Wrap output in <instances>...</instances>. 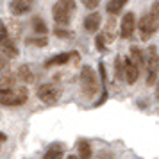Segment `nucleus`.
Here are the masks:
<instances>
[{
	"label": "nucleus",
	"mask_w": 159,
	"mask_h": 159,
	"mask_svg": "<svg viewBox=\"0 0 159 159\" xmlns=\"http://www.w3.org/2000/svg\"><path fill=\"white\" fill-rule=\"evenodd\" d=\"M138 29H139V36L143 41H148L159 30V0L152 2L150 9L141 16V20L138 23Z\"/></svg>",
	"instance_id": "f257e3e1"
},
{
	"label": "nucleus",
	"mask_w": 159,
	"mask_h": 159,
	"mask_svg": "<svg viewBox=\"0 0 159 159\" xmlns=\"http://www.w3.org/2000/svg\"><path fill=\"white\" fill-rule=\"evenodd\" d=\"M79 82H80V91L86 97L88 100H91L97 97V93L100 91V82H98V77L91 66H82L79 75Z\"/></svg>",
	"instance_id": "f03ea898"
},
{
	"label": "nucleus",
	"mask_w": 159,
	"mask_h": 159,
	"mask_svg": "<svg viewBox=\"0 0 159 159\" xmlns=\"http://www.w3.org/2000/svg\"><path fill=\"white\" fill-rule=\"evenodd\" d=\"M73 13H75V0H56V4L52 7L54 22L59 27H66L72 22Z\"/></svg>",
	"instance_id": "7ed1b4c3"
},
{
	"label": "nucleus",
	"mask_w": 159,
	"mask_h": 159,
	"mask_svg": "<svg viewBox=\"0 0 159 159\" xmlns=\"http://www.w3.org/2000/svg\"><path fill=\"white\" fill-rule=\"evenodd\" d=\"M147 86H154L157 82V73H159V52L157 47L150 45L148 50H147Z\"/></svg>",
	"instance_id": "20e7f679"
},
{
	"label": "nucleus",
	"mask_w": 159,
	"mask_h": 159,
	"mask_svg": "<svg viewBox=\"0 0 159 159\" xmlns=\"http://www.w3.org/2000/svg\"><path fill=\"white\" fill-rule=\"evenodd\" d=\"M0 54H4L9 59L18 57V47H16L11 32L2 20H0Z\"/></svg>",
	"instance_id": "39448f33"
},
{
	"label": "nucleus",
	"mask_w": 159,
	"mask_h": 159,
	"mask_svg": "<svg viewBox=\"0 0 159 159\" xmlns=\"http://www.w3.org/2000/svg\"><path fill=\"white\" fill-rule=\"evenodd\" d=\"M29 100V89L25 86H16L11 89L9 93L0 97V106H7V107H15V106H23Z\"/></svg>",
	"instance_id": "423d86ee"
},
{
	"label": "nucleus",
	"mask_w": 159,
	"mask_h": 159,
	"mask_svg": "<svg viewBox=\"0 0 159 159\" xmlns=\"http://www.w3.org/2000/svg\"><path fill=\"white\" fill-rule=\"evenodd\" d=\"M61 88L57 86V84H54V82H45V84H41V86L38 88V98L43 102V104H48V106H52V104H57L59 98H61Z\"/></svg>",
	"instance_id": "0eeeda50"
},
{
	"label": "nucleus",
	"mask_w": 159,
	"mask_h": 159,
	"mask_svg": "<svg viewBox=\"0 0 159 159\" xmlns=\"http://www.w3.org/2000/svg\"><path fill=\"white\" fill-rule=\"evenodd\" d=\"M134 29H136V15L129 11L127 15L122 18V23H120V36L123 39H129L132 34H134Z\"/></svg>",
	"instance_id": "6e6552de"
},
{
	"label": "nucleus",
	"mask_w": 159,
	"mask_h": 159,
	"mask_svg": "<svg viewBox=\"0 0 159 159\" xmlns=\"http://www.w3.org/2000/svg\"><path fill=\"white\" fill-rule=\"evenodd\" d=\"M16 79H18V77H16L15 73H11V72H6V73L0 75V97L9 93L11 89H15L16 88Z\"/></svg>",
	"instance_id": "1a4fd4ad"
},
{
	"label": "nucleus",
	"mask_w": 159,
	"mask_h": 159,
	"mask_svg": "<svg viewBox=\"0 0 159 159\" xmlns=\"http://www.w3.org/2000/svg\"><path fill=\"white\" fill-rule=\"evenodd\" d=\"M123 63H125V82H127V84H134V82L139 79V72H141V70L134 65V61L130 57L123 59Z\"/></svg>",
	"instance_id": "9d476101"
},
{
	"label": "nucleus",
	"mask_w": 159,
	"mask_h": 159,
	"mask_svg": "<svg viewBox=\"0 0 159 159\" xmlns=\"http://www.w3.org/2000/svg\"><path fill=\"white\" fill-rule=\"evenodd\" d=\"M32 4H34V0H13L9 4V9L15 16H22L32 9Z\"/></svg>",
	"instance_id": "9b49d317"
},
{
	"label": "nucleus",
	"mask_w": 159,
	"mask_h": 159,
	"mask_svg": "<svg viewBox=\"0 0 159 159\" xmlns=\"http://www.w3.org/2000/svg\"><path fill=\"white\" fill-rule=\"evenodd\" d=\"M100 23H102L100 13H89V15L84 18V29H86L88 32L95 34V32H98V29H100Z\"/></svg>",
	"instance_id": "f8f14e48"
},
{
	"label": "nucleus",
	"mask_w": 159,
	"mask_h": 159,
	"mask_svg": "<svg viewBox=\"0 0 159 159\" xmlns=\"http://www.w3.org/2000/svg\"><path fill=\"white\" fill-rule=\"evenodd\" d=\"M77 54L75 52H63V54H57V56H54V57H50L47 63H45V66L47 68H52V66H61V65H66L68 61L72 57H75Z\"/></svg>",
	"instance_id": "ddd939ff"
},
{
	"label": "nucleus",
	"mask_w": 159,
	"mask_h": 159,
	"mask_svg": "<svg viewBox=\"0 0 159 159\" xmlns=\"http://www.w3.org/2000/svg\"><path fill=\"white\" fill-rule=\"evenodd\" d=\"M129 57L134 61V65H136L139 70H143L145 65H147V54H143V50H141L139 47H130V56Z\"/></svg>",
	"instance_id": "4468645a"
},
{
	"label": "nucleus",
	"mask_w": 159,
	"mask_h": 159,
	"mask_svg": "<svg viewBox=\"0 0 159 159\" xmlns=\"http://www.w3.org/2000/svg\"><path fill=\"white\" fill-rule=\"evenodd\" d=\"M63 156H65V147L61 143H56L48 147V150L43 154V159H63Z\"/></svg>",
	"instance_id": "2eb2a0df"
},
{
	"label": "nucleus",
	"mask_w": 159,
	"mask_h": 159,
	"mask_svg": "<svg viewBox=\"0 0 159 159\" xmlns=\"http://www.w3.org/2000/svg\"><path fill=\"white\" fill-rule=\"evenodd\" d=\"M129 0H109L107 6H106V11H107L111 16H116L118 13H122V9L127 6Z\"/></svg>",
	"instance_id": "dca6fc26"
},
{
	"label": "nucleus",
	"mask_w": 159,
	"mask_h": 159,
	"mask_svg": "<svg viewBox=\"0 0 159 159\" xmlns=\"http://www.w3.org/2000/svg\"><path fill=\"white\" fill-rule=\"evenodd\" d=\"M16 77L22 80V82H25V84H30V82L34 80V73H32V68H30L29 65H22L20 68H18V73H16Z\"/></svg>",
	"instance_id": "f3484780"
},
{
	"label": "nucleus",
	"mask_w": 159,
	"mask_h": 159,
	"mask_svg": "<svg viewBox=\"0 0 159 159\" xmlns=\"http://www.w3.org/2000/svg\"><path fill=\"white\" fill-rule=\"evenodd\" d=\"M77 150H79V159H91V156H93L91 145L88 143L86 139H79L77 141Z\"/></svg>",
	"instance_id": "a211bd4d"
},
{
	"label": "nucleus",
	"mask_w": 159,
	"mask_h": 159,
	"mask_svg": "<svg viewBox=\"0 0 159 159\" xmlns=\"http://www.w3.org/2000/svg\"><path fill=\"white\" fill-rule=\"evenodd\" d=\"M115 27H116V20H115V16H111L107 20V23H106V27H104V32H102L107 43L115 39Z\"/></svg>",
	"instance_id": "6ab92c4d"
},
{
	"label": "nucleus",
	"mask_w": 159,
	"mask_h": 159,
	"mask_svg": "<svg viewBox=\"0 0 159 159\" xmlns=\"http://www.w3.org/2000/svg\"><path fill=\"white\" fill-rule=\"evenodd\" d=\"M115 75H116V79L125 80V63H123V59L120 56L115 59Z\"/></svg>",
	"instance_id": "aec40b11"
},
{
	"label": "nucleus",
	"mask_w": 159,
	"mask_h": 159,
	"mask_svg": "<svg viewBox=\"0 0 159 159\" xmlns=\"http://www.w3.org/2000/svg\"><path fill=\"white\" fill-rule=\"evenodd\" d=\"M32 29H34V32H36V34H45V32H47V23H45V20L43 18H39V16H34V18H32Z\"/></svg>",
	"instance_id": "412c9836"
},
{
	"label": "nucleus",
	"mask_w": 159,
	"mask_h": 159,
	"mask_svg": "<svg viewBox=\"0 0 159 159\" xmlns=\"http://www.w3.org/2000/svg\"><path fill=\"white\" fill-rule=\"evenodd\" d=\"M27 43L34 45V47H47V45H48V39L45 36H38V38H29Z\"/></svg>",
	"instance_id": "4be33fe9"
},
{
	"label": "nucleus",
	"mask_w": 159,
	"mask_h": 159,
	"mask_svg": "<svg viewBox=\"0 0 159 159\" xmlns=\"http://www.w3.org/2000/svg\"><path fill=\"white\" fill-rule=\"evenodd\" d=\"M54 34H56L57 38H73V32L65 30L63 27H56V29H54Z\"/></svg>",
	"instance_id": "5701e85b"
},
{
	"label": "nucleus",
	"mask_w": 159,
	"mask_h": 159,
	"mask_svg": "<svg viewBox=\"0 0 159 159\" xmlns=\"http://www.w3.org/2000/svg\"><path fill=\"white\" fill-rule=\"evenodd\" d=\"M95 45H97L98 50H106V38H104V34H98V36H97Z\"/></svg>",
	"instance_id": "b1692460"
},
{
	"label": "nucleus",
	"mask_w": 159,
	"mask_h": 159,
	"mask_svg": "<svg viewBox=\"0 0 159 159\" xmlns=\"http://www.w3.org/2000/svg\"><path fill=\"white\" fill-rule=\"evenodd\" d=\"M80 2H82L88 9H95L98 4H100V0H80Z\"/></svg>",
	"instance_id": "393cba45"
},
{
	"label": "nucleus",
	"mask_w": 159,
	"mask_h": 159,
	"mask_svg": "<svg viewBox=\"0 0 159 159\" xmlns=\"http://www.w3.org/2000/svg\"><path fill=\"white\" fill-rule=\"evenodd\" d=\"M4 68H6V56L0 54V75H2V72H4Z\"/></svg>",
	"instance_id": "a878e982"
},
{
	"label": "nucleus",
	"mask_w": 159,
	"mask_h": 159,
	"mask_svg": "<svg viewBox=\"0 0 159 159\" xmlns=\"http://www.w3.org/2000/svg\"><path fill=\"white\" fill-rule=\"evenodd\" d=\"M6 139H7V136H6V134H2V132H0V141H2V143H4V141H6Z\"/></svg>",
	"instance_id": "bb28decb"
},
{
	"label": "nucleus",
	"mask_w": 159,
	"mask_h": 159,
	"mask_svg": "<svg viewBox=\"0 0 159 159\" xmlns=\"http://www.w3.org/2000/svg\"><path fill=\"white\" fill-rule=\"evenodd\" d=\"M156 98L159 100V82H157V89H156Z\"/></svg>",
	"instance_id": "cd10ccee"
},
{
	"label": "nucleus",
	"mask_w": 159,
	"mask_h": 159,
	"mask_svg": "<svg viewBox=\"0 0 159 159\" xmlns=\"http://www.w3.org/2000/svg\"><path fill=\"white\" fill-rule=\"evenodd\" d=\"M68 159H79L77 156H68Z\"/></svg>",
	"instance_id": "c85d7f7f"
},
{
	"label": "nucleus",
	"mask_w": 159,
	"mask_h": 159,
	"mask_svg": "<svg viewBox=\"0 0 159 159\" xmlns=\"http://www.w3.org/2000/svg\"><path fill=\"white\" fill-rule=\"evenodd\" d=\"M0 145H2V141H0Z\"/></svg>",
	"instance_id": "c756f323"
}]
</instances>
